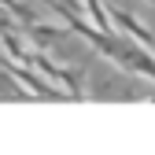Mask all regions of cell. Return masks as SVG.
Returning a JSON list of instances; mask_svg holds the SVG:
<instances>
[{
	"label": "cell",
	"instance_id": "obj_1",
	"mask_svg": "<svg viewBox=\"0 0 155 155\" xmlns=\"http://www.w3.org/2000/svg\"><path fill=\"white\" fill-rule=\"evenodd\" d=\"M26 37H33L37 45H52V41H63V37L70 33V26H45V22H22L18 26Z\"/></svg>",
	"mask_w": 155,
	"mask_h": 155
},
{
	"label": "cell",
	"instance_id": "obj_2",
	"mask_svg": "<svg viewBox=\"0 0 155 155\" xmlns=\"http://www.w3.org/2000/svg\"><path fill=\"white\" fill-rule=\"evenodd\" d=\"M0 48L8 52V59L11 63H30V48L22 45V37H18V30H0Z\"/></svg>",
	"mask_w": 155,
	"mask_h": 155
},
{
	"label": "cell",
	"instance_id": "obj_3",
	"mask_svg": "<svg viewBox=\"0 0 155 155\" xmlns=\"http://www.w3.org/2000/svg\"><path fill=\"white\" fill-rule=\"evenodd\" d=\"M0 8L11 11V15L18 18V26H22V22H33V8H30V4H22V0H0Z\"/></svg>",
	"mask_w": 155,
	"mask_h": 155
},
{
	"label": "cell",
	"instance_id": "obj_4",
	"mask_svg": "<svg viewBox=\"0 0 155 155\" xmlns=\"http://www.w3.org/2000/svg\"><path fill=\"white\" fill-rule=\"evenodd\" d=\"M0 85H8V74H4V70H0Z\"/></svg>",
	"mask_w": 155,
	"mask_h": 155
},
{
	"label": "cell",
	"instance_id": "obj_5",
	"mask_svg": "<svg viewBox=\"0 0 155 155\" xmlns=\"http://www.w3.org/2000/svg\"><path fill=\"white\" fill-rule=\"evenodd\" d=\"M148 52H151V55H155V37H151V45H148Z\"/></svg>",
	"mask_w": 155,
	"mask_h": 155
},
{
	"label": "cell",
	"instance_id": "obj_6",
	"mask_svg": "<svg viewBox=\"0 0 155 155\" xmlns=\"http://www.w3.org/2000/svg\"><path fill=\"white\" fill-rule=\"evenodd\" d=\"M151 4H155V0H151Z\"/></svg>",
	"mask_w": 155,
	"mask_h": 155
}]
</instances>
